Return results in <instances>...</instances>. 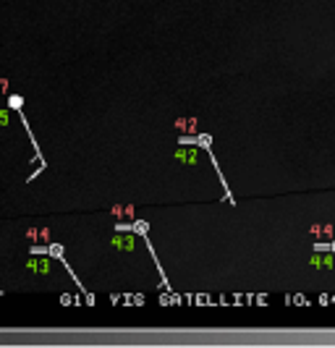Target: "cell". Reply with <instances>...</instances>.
<instances>
[{"label":"cell","instance_id":"cell-5","mask_svg":"<svg viewBox=\"0 0 335 348\" xmlns=\"http://www.w3.org/2000/svg\"><path fill=\"white\" fill-rule=\"evenodd\" d=\"M8 87H11V84H8V79H0V95H11V89H8Z\"/></svg>","mask_w":335,"mask_h":348},{"label":"cell","instance_id":"cell-2","mask_svg":"<svg viewBox=\"0 0 335 348\" xmlns=\"http://www.w3.org/2000/svg\"><path fill=\"white\" fill-rule=\"evenodd\" d=\"M26 238L29 241H47L50 238V231H37V228H29V233H26Z\"/></svg>","mask_w":335,"mask_h":348},{"label":"cell","instance_id":"cell-1","mask_svg":"<svg viewBox=\"0 0 335 348\" xmlns=\"http://www.w3.org/2000/svg\"><path fill=\"white\" fill-rule=\"evenodd\" d=\"M26 270L32 275H50L53 264H50V257H42V254H32V259H26Z\"/></svg>","mask_w":335,"mask_h":348},{"label":"cell","instance_id":"cell-3","mask_svg":"<svg viewBox=\"0 0 335 348\" xmlns=\"http://www.w3.org/2000/svg\"><path fill=\"white\" fill-rule=\"evenodd\" d=\"M113 246H118V249H131V238H128V236H126V238H123V236H115V238H113Z\"/></svg>","mask_w":335,"mask_h":348},{"label":"cell","instance_id":"cell-4","mask_svg":"<svg viewBox=\"0 0 335 348\" xmlns=\"http://www.w3.org/2000/svg\"><path fill=\"white\" fill-rule=\"evenodd\" d=\"M8 123H11V113H8V110H0V128H5Z\"/></svg>","mask_w":335,"mask_h":348}]
</instances>
